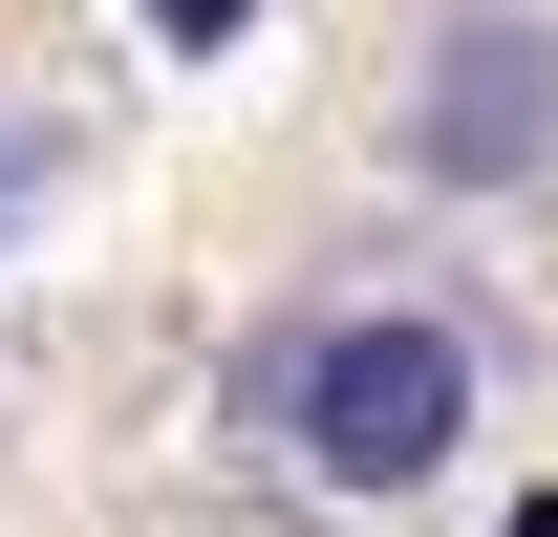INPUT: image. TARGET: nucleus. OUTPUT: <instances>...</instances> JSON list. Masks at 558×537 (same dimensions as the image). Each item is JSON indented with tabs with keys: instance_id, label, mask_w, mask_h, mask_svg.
I'll list each match as a JSON object with an SVG mask.
<instances>
[{
	"instance_id": "nucleus-1",
	"label": "nucleus",
	"mask_w": 558,
	"mask_h": 537,
	"mask_svg": "<svg viewBox=\"0 0 558 537\" xmlns=\"http://www.w3.org/2000/svg\"><path fill=\"white\" fill-rule=\"evenodd\" d=\"M494 430V323L451 279H323V301H279L236 344V452L279 494H323V516H409L451 494Z\"/></svg>"
},
{
	"instance_id": "nucleus-2",
	"label": "nucleus",
	"mask_w": 558,
	"mask_h": 537,
	"mask_svg": "<svg viewBox=\"0 0 558 537\" xmlns=\"http://www.w3.org/2000/svg\"><path fill=\"white\" fill-rule=\"evenodd\" d=\"M387 172L451 215H515L558 194V0H409L387 22V86H365Z\"/></svg>"
},
{
	"instance_id": "nucleus-3",
	"label": "nucleus",
	"mask_w": 558,
	"mask_h": 537,
	"mask_svg": "<svg viewBox=\"0 0 558 537\" xmlns=\"http://www.w3.org/2000/svg\"><path fill=\"white\" fill-rule=\"evenodd\" d=\"M150 22H172V44H236V22H258V0H150Z\"/></svg>"
},
{
	"instance_id": "nucleus-4",
	"label": "nucleus",
	"mask_w": 558,
	"mask_h": 537,
	"mask_svg": "<svg viewBox=\"0 0 558 537\" xmlns=\"http://www.w3.org/2000/svg\"><path fill=\"white\" fill-rule=\"evenodd\" d=\"M0 215H22V130H0Z\"/></svg>"
}]
</instances>
